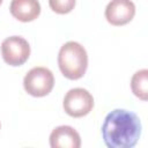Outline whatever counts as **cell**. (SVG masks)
Wrapping results in <instances>:
<instances>
[{
	"label": "cell",
	"instance_id": "6da1fadb",
	"mask_svg": "<svg viewBox=\"0 0 148 148\" xmlns=\"http://www.w3.org/2000/svg\"><path fill=\"white\" fill-rule=\"evenodd\" d=\"M141 135L140 118L132 111L116 109L109 112L102 126V136L109 148H132Z\"/></svg>",
	"mask_w": 148,
	"mask_h": 148
},
{
	"label": "cell",
	"instance_id": "7a4b0ae2",
	"mask_svg": "<svg viewBox=\"0 0 148 148\" xmlns=\"http://www.w3.org/2000/svg\"><path fill=\"white\" fill-rule=\"evenodd\" d=\"M60 72L69 80L81 79L88 67V56L86 49L77 42L65 43L58 54Z\"/></svg>",
	"mask_w": 148,
	"mask_h": 148
},
{
	"label": "cell",
	"instance_id": "3957f363",
	"mask_svg": "<svg viewBox=\"0 0 148 148\" xmlns=\"http://www.w3.org/2000/svg\"><path fill=\"white\" fill-rule=\"evenodd\" d=\"M54 86L53 73L46 67L31 68L23 79L24 90L34 97H43L51 92Z\"/></svg>",
	"mask_w": 148,
	"mask_h": 148
},
{
	"label": "cell",
	"instance_id": "277c9868",
	"mask_svg": "<svg viewBox=\"0 0 148 148\" xmlns=\"http://www.w3.org/2000/svg\"><path fill=\"white\" fill-rule=\"evenodd\" d=\"M62 106L68 116L80 118L88 114L92 110L94 97L87 89L73 88L65 95Z\"/></svg>",
	"mask_w": 148,
	"mask_h": 148
},
{
	"label": "cell",
	"instance_id": "5b68a950",
	"mask_svg": "<svg viewBox=\"0 0 148 148\" xmlns=\"http://www.w3.org/2000/svg\"><path fill=\"white\" fill-rule=\"evenodd\" d=\"M1 53L6 64L10 66L23 65L30 56V45L21 36H10L2 40Z\"/></svg>",
	"mask_w": 148,
	"mask_h": 148
},
{
	"label": "cell",
	"instance_id": "8992f818",
	"mask_svg": "<svg viewBox=\"0 0 148 148\" xmlns=\"http://www.w3.org/2000/svg\"><path fill=\"white\" fill-rule=\"evenodd\" d=\"M135 15V5L131 0H111L105 8V18L112 25H124Z\"/></svg>",
	"mask_w": 148,
	"mask_h": 148
},
{
	"label": "cell",
	"instance_id": "52a82bcc",
	"mask_svg": "<svg viewBox=\"0 0 148 148\" xmlns=\"http://www.w3.org/2000/svg\"><path fill=\"white\" fill-rule=\"evenodd\" d=\"M50 146L52 148H80V134L71 126H58L50 134Z\"/></svg>",
	"mask_w": 148,
	"mask_h": 148
},
{
	"label": "cell",
	"instance_id": "ba28073f",
	"mask_svg": "<svg viewBox=\"0 0 148 148\" xmlns=\"http://www.w3.org/2000/svg\"><path fill=\"white\" fill-rule=\"evenodd\" d=\"M10 14L21 22H31L40 14L38 0H12L9 6Z\"/></svg>",
	"mask_w": 148,
	"mask_h": 148
},
{
	"label": "cell",
	"instance_id": "9c48e42d",
	"mask_svg": "<svg viewBox=\"0 0 148 148\" xmlns=\"http://www.w3.org/2000/svg\"><path fill=\"white\" fill-rule=\"evenodd\" d=\"M132 92L142 101L148 99V71L146 68L134 73L131 80Z\"/></svg>",
	"mask_w": 148,
	"mask_h": 148
},
{
	"label": "cell",
	"instance_id": "30bf717a",
	"mask_svg": "<svg viewBox=\"0 0 148 148\" xmlns=\"http://www.w3.org/2000/svg\"><path fill=\"white\" fill-rule=\"evenodd\" d=\"M76 0H49L50 8L57 14H67L72 12Z\"/></svg>",
	"mask_w": 148,
	"mask_h": 148
},
{
	"label": "cell",
	"instance_id": "8fae6325",
	"mask_svg": "<svg viewBox=\"0 0 148 148\" xmlns=\"http://www.w3.org/2000/svg\"><path fill=\"white\" fill-rule=\"evenodd\" d=\"M1 2H2V0H0V5H1Z\"/></svg>",
	"mask_w": 148,
	"mask_h": 148
},
{
	"label": "cell",
	"instance_id": "7c38bea8",
	"mask_svg": "<svg viewBox=\"0 0 148 148\" xmlns=\"http://www.w3.org/2000/svg\"><path fill=\"white\" fill-rule=\"evenodd\" d=\"M0 127H1V124H0Z\"/></svg>",
	"mask_w": 148,
	"mask_h": 148
}]
</instances>
